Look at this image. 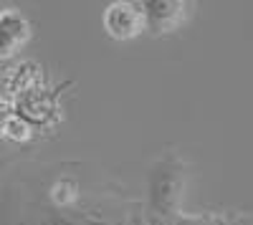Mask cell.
I'll return each mask as SVG.
<instances>
[{
	"label": "cell",
	"instance_id": "1",
	"mask_svg": "<svg viewBox=\"0 0 253 225\" xmlns=\"http://www.w3.org/2000/svg\"><path fill=\"white\" fill-rule=\"evenodd\" d=\"M185 190V165L167 154L150 170V208L157 218H175L180 213Z\"/></svg>",
	"mask_w": 253,
	"mask_h": 225
},
{
	"label": "cell",
	"instance_id": "2",
	"mask_svg": "<svg viewBox=\"0 0 253 225\" xmlns=\"http://www.w3.org/2000/svg\"><path fill=\"white\" fill-rule=\"evenodd\" d=\"M101 20H104V31H107L114 40L137 38L147 28L144 10H142L139 3H122V0L109 3Z\"/></svg>",
	"mask_w": 253,
	"mask_h": 225
},
{
	"label": "cell",
	"instance_id": "3",
	"mask_svg": "<svg viewBox=\"0 0 253 225\" xmlns=\"http://www.w3.org/2000/svg\"><path fill=\"white\" fill-rule=\"evenodd\" d=\"M144 10L147 31L152 33H167L182 23L187 3H177V0H144L139 3Z\"/></svg>",
	"mask_w": 253,
	"mask_h": 225
},
{
	"label": "cell",
	"instance_id": "4",
	"mask_svg": "<svg viewBox=\"0 0 253 225\" xmlns=\"http://www.w3.org/2000/svg\"><path fill=\"white\" fill-rule=\"evenodd\" d=\"M31 36L28 20L13 8H5L0 13V38H3V56L8 58L18 46H23Z\"/></svg>",
	"mask_w": 253,
	"mask_h": 225
},
{
	"label": "cell",
	"instance_id": "5",
	"mask_svg": "<svg viewBox=\"0 0 253 225\" xmlns=\"http://www.w3.org/2000/svg\"><path fill=\"white\" fill-rule=\"evenodd\" d=\"M3 137L8 142H26L31 137V127L26 124V119H20V114H8L3 119Z\"/></svg>",
	"mask_w": 253,
	"mask_h": 225
},
{
	"label": "cell",
	"instance_id": "6",
	"mask_svg": "<svg viewBox=\"0 0 253 225\" xmlns=\"http://www.w3.org/2000/svg\"><path fill=\"white\" fill-rule=\"evenodd\" d=\"M76 195H79V185L74 180H69V177H63V180H58L56 185L51 188V200L56 202V205H71V202L76 200Z\"/></svg>",
	"mask_w": 253,
	"mask_h": 225
},
{
	"label": "cell",
	"instance_id": "7",
	"mask_svg": "<svg viewBox=\"0 0 253 225\" xmlns=\"http://www.w3.org/2000/svg\"><path fill=\"white\" fill-rule=\"evenodd\" d=\"M175 225H238V220L233 218H223V215H200V218H177Z\"/></svg>",
	"mask_w": 253,
	"mask_h": 225
}]
</instances>
